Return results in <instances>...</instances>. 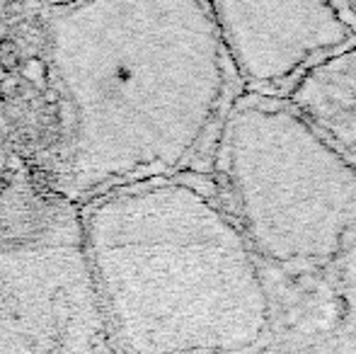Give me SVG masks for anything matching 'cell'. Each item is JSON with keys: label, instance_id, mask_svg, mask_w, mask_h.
Here are the masks:
<instances>
[{"label": "cell", "instance_id": "6da1fadb", "mask_svg": "<svg viewBox=\"0 0 356 354\" xmlns=\"http://www.w3.org/2000/svg\"><path fill=\"white\" fill-rule=\"evenodd\" d=\"M49 102L58 131L34 172L71 199L179 177L213 158L240 83L211 3L85 0L42 5Z\"/></svg>", "mask_w": 356, "mask_h": 354}, {"label": "cell", "instance_id": "7a4b0ae2", "mask_svg": "<svg viewBox=\"0 0 356 354\" xmlns=\"http://www.w3.org/2000/svg\"><path fill=\"white\" fill-rule=\"evenodd\" d=\"M88 260L119 354H257L267 293L254 257L213 184L179 177L114 189L80 207Z\"/></svg>", "mask_w": 356, "mask_h": 354}, {"label": "cell", "instance_id": "3957f363", "mask_svg": "<svg viewBox=\"0 0 356 354\" xmlns=\"http://www.w3.org/2000/svg\"><path fill=\"white\" fill-rule=\"evenodd\" d=\"M0 354H119L80 207L32 168L0 177Z\"/></svg>", "mask_w": 356, "mask_h": 354}, {"label": "cell", "instance_id": "277c9868", "mask_svg": "<svg viewBox=\"0 0 356 354\" xmlns=\"http://www.w3.org/2000/svg\"><path fill=\"white\" fill-rule=\"evenodd\" d=\"M243 95L289 99L298 83L356 44L334 3H211Z\"/></svg>", "mask_w": 356, "mask_h": 354}, {"label": "cell", "instance_id": "5b68a950", "mask_svg": "<svg viewBox=\"0 0 356 354\" xmlns=\"http://www.w3.org/2000/svg\"><path fill=\"white\" fill-rule=\"evenodd\" d=\"M286 102L356 175V44L310 71Z\"/></svg>", "mask_w": 356, "mask_h": 354}, {"label": "cell", "instance_id": "8992f818", "mask_svg": "<svg viewBox=\"0 0 356 354\" xmlns=\"http://www.w3.org/2000/svg\"><path fill=\"white\" fill-rule=\"evenodd\" d=\"M22 66V51H19V44L15 39L5 37L0 39V68L5 73H15Z\"/></svg>", "mask_w": 356, "mask_h": 354}, {"label": "cell", "instance_id": "52a82bcc", "mask_svg": "<svg viewBox=\"0 0 356 354\" xmlns=\"http://www.w3.org/2000/svg\"><path fill=\"white\" fill-rule=\"evenodd\" d=\"M22 76L27 78L29 83H39V78H42V83H47L44 78H49V68L44 61H39V58H29L27 63H22Z\"/></svg>", "mask_w": 356, "mask_h": 354}, {"label": "cell", "instance_id": "ba28073f", "mask_svg": "<svg viewBox=\"0 0 356 354\" xmlns=\"http://www.w3.org/2000/svg\"><path fill=\"white\" fill-rule=\"evenodd\" d=\"M334 8H337L342 22L347 24L349 32H352L356 39V3H334Z\"/></svg>", "mask_w": 356, "mask_h": 354}]
</instances>
